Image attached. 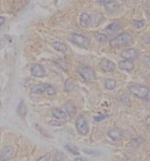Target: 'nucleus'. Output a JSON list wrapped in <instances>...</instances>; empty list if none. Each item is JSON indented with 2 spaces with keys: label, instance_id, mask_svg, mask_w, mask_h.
<instances>
[{
  "label": "nucleus",
  "instance_id": "30",
  "mask_svg": "<svg viewBox=\"0 0 150 161\" xmlns=\"http://www.w3.org/2000/svg\"><path fill=\"white\" fill-rule=\"evenodd\" d=\"M5 22V18L4 17H0V27H1Z\"/></svg>",
  "mask_w": 150,
  "mask_h": 161
},
{
  "label": "nucleus",
  "instance_id": "28",
  "mask_svg": "<svg viewBox=\"0 0 150 161\" xmlns=\"http://www.w3.org/2000/svg\"><path fill=\"white\" fill-rule=\"evenodd\" d=\"M96 2L100 4H106L109 2L110 1V0H96Z\"/></svg>",
  "mask_w": 150,
  "mask_h": 161
},
{
  "label": "nucleus",
  "instance_id": "22",
  "mask_svg": "<svg viewBox=\"0 0 150 161\" xmlns=\"http://www.w3.org/2000/svg\"><path fill=\"white\" fill-rule=\"evenodd\" d=\"M65 147V149H66L67 151H68L69 152H71V153H72L73 155H78L79 154V152L75 148H73V147H72L70 145H66Z\"/></svg>",
  "mask_w": 150,
  "mask_h": 161
},
{
  "label": "nucleus",
  "instance_id": "5",
  "mask_svg": "<svg viewBox=\"0 0 150 161\" xmlns=\"http://www.w3.org/2000/svg\"><path fill=\"white\" fill-rule=\"evenodd\" d=\"M76 125L77 130L80 134L86 135L88 134L89 130L88 126L84 116L82 115H80L78 116L76 121Z\"/></svg>",
  "mask_w": 150,
  "mask_h": 161
},
{
  "label": "nucleus",
  "instance_id": "21",
  "mask_svg": "<svg viewBox=\"0 0 150 161\" xmlns=\"http://www.w3.org/2000/svg\"><path fill=\"white\" fill-rule=\"evenodd\" d=\"M95 36L97 38V40L99 41L100 42H106L108 39L106 35L98 32L95 34Z\"/></svg>",
  "mask_w": 150,
  "mask_h": 161
},
{
  "label": "nucleus",
  "instance_id": "32",
  "mask_svg": "<svg viewBox=\"0 0 150 161\" xmlns=\"http://www.w3.org/2000/svg\"><path fill=\"white\" fill-rule=\"evenodd\" d=\"M122 1H126V0H122Z\"/></svg>",
  "mask_w": 150,
  "mask_h": 161
},
{
  "label": "nucleus",
  "instance_id": "26",
  "mask_svg": "<svg viewBox=\"0 0 150 161\" xmlns=\"http://www.w3.org/2000/svg\"><path fill=\"white\" fill-rule=\"evenodd\" d=\"M50 157H51V155L49 153H47L44 156L40 157L37 161H49Z\"/></svg>",
  "mask_w": 150,
  "mask_h": 161
},
{
  "label": "nucleus",
  "instance_id": "19",
  "mask_svg": "<svg viewBox=\"0 0 150 161\" xmlns=\"http://www.w3.org/2000/svg\"><path fill=\"white\" fill-rule=\"evenodd\" d=\"M116 81L113 79H108L105 81V87L107 90H114L116 86Z\"/></svg>",
  "mask_w": 150,
  "mask_h": 161
},
{
  "label": "nucleus",
  "instance_id": "20",
  "mask_svg": "<svg viewBox=\"0 0 150 161\" xmlns=\"http://www.w3.org/2000/svg\"><path fill=\"white\" fill-rule=\"evenodd\" d=\"M74 88H75V84H74L73 80L71 79L67 80L65 82V89L66 91L70 92L71 91L73 90Z\"/></svg>",
  "mask_w": 150,
  "mask_h": 161
},
{
  "label": "nucleus",
  "instance_id": "11",
  "mask_svg": "<svg viewBox=\"0 0 150 161\" xmlns=\"http://www.w3.org/2000/svg\"><path fill=\"white\" fill-rule=\"evenodd\" d=\"M13 151L10 147H7L3 150L2 152V160L3 161H8L13 155Z\"/></svg>",
  "mask_w": 150,
  "mask_h": 161
},
{
  "label": "nucleus",
  "instance_id": "6",
  "mask_svg": "<svg viewBox=\"0 0 150 161\" xmlns=\"http://www.w3.org/2000/svg\"><path fill=\"white\" fill-rule=\"evenodd\" d=\"M99 67L102 71L105 72H111L114 71L115 69V65L111 61L104 58L99 64Z\"/></svg>",
  "mask_w": 150,
  "mask_h": 161
},
{
  "label": "nucleus",
  "instance_id": "29",
  "mask_svg": "<svg viewBox=\"0 0 150 161\" xmlns=\"http://www.w3.org/2000/svg\"><path fill=\"white\" fill-rule=\"evenodd\" d=\"M146 124L148 130H150V116H148L146 119Z\"/></svg>",
  "mask_w": 150,
  "mask_h": 161
},
{
  "label": "nucleus",
  "instance_id": "13",
  "mask_svg": "<svg viewBox=\"0 0 150 161\" xmlns=\"http://www.w3.org/2000/svg\"><path fill=\"white\" fill-rule=\"evenodd\" d=\"M108 135L110 138L113 140H119L121 136V134L119 130L117 128H113L111 129L109 131Z\"/></svg>",
  "mask_w": 150,
  "mask_h": 161
},
{
  "label": "nucleus",
  "instance_id": "16",
  "mask_svg": "<svg viewBox=\"0 0 150 161\" xmlns=\"http://www.w3.org/2000/svg\"><path fill=\"white\" fill-rule=\"evenodd\" d=\"M106 9L109 12H113L118 8L119 3L115 1H110L106 4L104 5Z\"/></svg>",
  "mask_w": 150,
  "mask_h": 161
},
{
  "label": "nucleus",
  "instance_id": "15",
  "mask_svg": "<svg viewBox=\"0 0 150 161\" xmlns=\"http://www.w3.org/2000/svg\"><path fill=\"white\" fill-rule=\"evenodd\" d=\"M65 107H66V111L69 116H73L75 115L76 112V109L73 103H72L71 101L67 102L66 103Z\"/></svg>",
  "mask_w": 150,
  "mask_h": 161
},
{
  "label": "nucleus",
  "instance_id": "7",
  "mask_svg": "<svg viewBox=\"0 0 150 161\" xmlns=\"http://www.w3.org/2000/svg\"><path fill=\"white\" fill-rule=\"evenodd\" d=\"M121 57L126 60L131 61L138 58V53L136 49L134 48H129L122 51V53H121Z\"/></svg>",
  "mask_w": 150,
  "mask_h": 161
},
{
  "label": "nucleus",
  "instance_id": "25",
  "mask_svg": "<svg viewBox=\"0 0 150 161\" xmlns=\"http://www.w3.org/2000/svg\"><path fill=\"white\" fill-rule=\"evenodd\" d=\"M144 64L147 68L150 69V56H147L144 58Z\"/></svg>",
  "mask_w": 150,
  "mask_h": 161
},
{
  "label": "nucleus",
  "instance_id": "4",
  "mask_svg": "<svg viewBox=\"0 0 150 161\" xmlns=\"http://www.w3.org/2000/svg\"><path fill=\"white\" fill-rule=\"evenodd\" d=\"M71 41L76 45L79 46L80 47L87 48L89 46L90 41L88 38L85 37L84 36L73 33L71 36Z\"/></svg>",
  "mask_w": 150,
  "mask_h": 161
},
{
  "label": "nucleus",
  "instance_id": "14",
  "mask_svg": "<svg viewBox=\"0 0 150 161\" xmlns=\"http://www.w3.org/2000/svg\"><path fill=\"white\" fill-rule=\"evenodd\" d=\"M46 84H40V85L34 86L31 90V92L32 94H42L46 91Z\"/></svg>",
  "mask_w": 150,
  "mask_h": 161
},
{
  "label": "nucleus",
  "instance_id": "23",
  "mask_svg": "<svg viewBox=\"0 0 150 161\" xmlns=\"http://www.w3.org/2000/svg\"><path fill=\"white\" fill-rule=\"evenodd\" d=\"M46 91L47 93L50 95H52L56 93V90L53 88L52 85H49V84H46Z\"/></svg>",
  "mask_w": 150,
  "mask_h": 161
},
{
  "label": "nucleus",
  "instance_id": "27",
  "mask_svg": "<svg viewBox=\"0 0 150 161\" xmlns=\"http://www.w3.org/2000/svg\"><path fill=\"white\" fill-rule=\"evenodd\" d=\"M106 118H107V115H99L94 116V120L96 121L100 122V121L105 119Z\"/></svg>",
  "mask_w": 150,
  "mask_h": 161
},
{
  "label": "nucleus",
  "instance_id": "1",
  "mask_svg": "<svg viewBox=\"0 0 150 161\" xmlns=\"http://www.w3.org/2000/svg\"><path fill=\"white\" fill-rule=\"evenodd\" d=\"M132 41V36L127 32H123L110 41V45L113 48H120L130 44Z\"/></svg>",
  "mask_w": 150,
  "mask_h": 161
},
{
  "label": "nucleus",
  "instance_id": "3",
  "mask_svg": "<svg viewBox=\"0 0 150 161\" xmlns=\"http://www.w3.org/2000/svg\"><path fill=\"white\" fill-rule=\"evenodd\" d=\"M78 72L84 80L88 82H93L96 80L95 73L90 68L86 66H80L78 68Z\"/></svg>",
  "mask_w": 150,
  "mask_h": 161
},
{
  "label": "nucleus",
  "instance_id": "8",
  "mask_svg": "<svg viewBox=\"0 0 150 161\" xmlns=\"http://www.w3.org/2000/svg\"><path fill=\"white\" fill-rule=\"evenodd\" d=\"M31 74L35 77H43L45 75L44 68L38 64H34L32 66L31 69Z\"/></svg>",
  "mask_w": 150,
  "mask_h": 161
},
{
  "label": "nucleus",
  "instance_id": "31",
  "mask_svg": "<svg viewBox=\"0 0 150 161\" xmlns=\"http://www.w3.org/2000/svg\"><path fill=\"white\" fill-rule=\"evenodd\" d=\"M83 161L81 158H76L75 159V161Z\"/></svg>",
  "mask_w": 150,
  "mask_h": 161
},
{
  "label": "nucleus",
  "instance_id": "12",
  "mask_svg": "<svg viewBox=\"0 0 150 161\" xmlns=\"http://www.w3.org/2000/svg\"><path fill=\"white\" fill-rule=\"evenodd\" d=\"M120 28V25L119 23H113L110 24L106 28V31L108 34L109 35H113L117 32L119 31Z\"/></svg>",
  "mask_w": 150,
  "mask_h": 161
},
{
  "label": "nucleus",
  "instance_id": "9",
  "mask_svg": "<svg viewBox=\"0 0 150 161\" xmlns=\"http://www.w3.org/2000/svg\"><path fill=\"white\" fill-rule=\"evenodd\" d=\"M118 66L120 69L122 71H131L134 68V64L131 61L124 60L120 61Z\"/></svg>",
  "mask_w": 150,
  "mask_h": 161
},
{
  "label": "nucleus",
  "instance_id": "18",
  "mask_svg": "<svg viewBox=\"0 0 150 161\" xmlns=\"http://www.w3.org/2000/svg\"><path fill=\"white\" fill-rule=\"evenodd\" d=\"M53 48L55 50L59 52H64L67 49V47L65 44L58 41L55 42L53 44Z\"/></svg>",
  "mask_w": 150,
  "mask_h": 161
},
{
  "label": "nucleus",
  "instance_id": "17",
  "mask_svg": "<svg viewBox=\"0 0 150 161\" xmlns=\"http://www.w3.org/2000/svg\"><path fill=\"white\" fill-rule=\"evenodd\" d=\"M53 115L56 119H65L66 118V114L65 112L60 109H55L53 111Z\"/></svg>",
  "mask_w": 150,
  "mask_h": 161
},
{
  "label": "nucleus",
  "instance_id": "24",
  "mask_svg": "<svg viewBox=\"0 0 150 161\" xmlns=\"http://www.w3.org/2000/svg\"><path fill=\"white\" fill-rule=\"evenodd\" d=\"M134 26L137 28H141L144 25V20H136L133 22Z\"/></svg>",
  "mask_w": 150,
  "mask_h": 161
},
{
  "label": "nucleus",
  "instance_id": "10",
  "mask_svg": "<svg viewBox=\"0 0 150 161\" xmlns=\"http://www.w3.org/2000/svg\"><path fill=\"white\" fill-rule=\"evenodd\" d=\"M92 23V19L90 16L86 13H83L80 18V25L83 28L89 27Z\"/></svg>",
  "mask_w": 150,
  "mask_h": 161
},
{
  "label": "nucleus",
  "instance_id": "2",
  "mask_svg": "<svg viewBox=\"0 0 150 161\" xmlns=\"http://www.w3.org/2000/svg\"><path fill=\"white\" fill-rule=\"evenodd\" d=\"M129 91L131 94L140 99H146L149 97L150 90L145 85L136 84L129 86Z\"/></svg>",
  "mask_w": 150,
  "mask_h": 161
}]
</instances>
